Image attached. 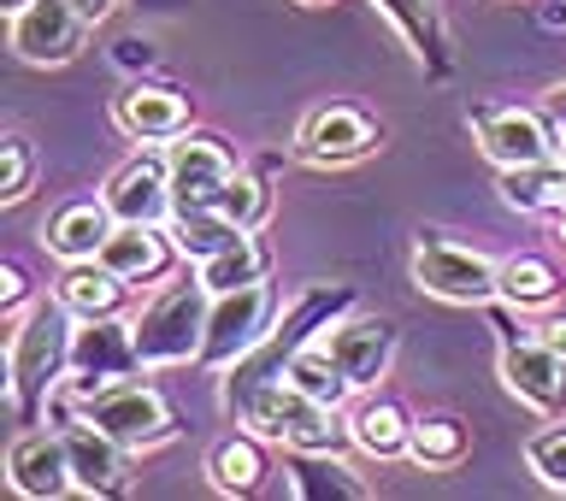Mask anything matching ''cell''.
<instances>
[{"mask_svg":"<svg viewBox=\"0 0 566 501\" xmlns=\"http://www.w3.org/2000/svg\"><path fill=\"white\" fill-rule=\"evenodd\" d=\"M242 425L260 431L265 442H277V449H290V455H336L348 442L343 407L313 401L307 389L290 384V378L248 384L242 389Z\"/></svg>","mask_w":566,"mask_h":501,"instance_id":"6da1fadb","label":"cell"},{"mask_svg":"<svg viewBox=\"0 0 566 501\" xmlns=\"http://www.w3.org/2000/svg\"><path fill=\"white\" fill-rule=\"evenodd\" d=\"M71 313L60 301H42V307H30L18 325L7 331V407L18 419H35V407H42L53 389L65 384V366H71Z\"/></svg>","mask_w":566,"mask_h":501,"instance_id":"7a4b0ae2","label":"cell"},{"mask_svg":"<svg viewBox=\"0 0 566 501\" xmlns=\"http://www.w3.org/2000/svg\"><path fill=\"white\" fill-rule=\"evenodd\" d=\"M207 313H212V290L201 283V272L166 283V290H159L148 307L130 319L136 366H142V372H159V366H189V361H201Z\"/></svg>","mask_w":566,"mask_h":501,"instance_id":"3957f363","label":"cell"},{"mask_svg":"<svg viewBox=\"0 0 566 501\" xmlns=\"http://www.w3.org/2000/svg\"><path fill=\"white\" fill-rule=\"evenodd\" d=\"M65 389V384H60ZM71 396V414H83L88 425H101L113 442H124L130 455H148L159 449V442H171L177 437V414H171V401L159 396L154 384H136V378H106L95 389H77L71 384L65 389Z\"/></svg>","mask_w":566,"mask_h":501,"instance_id":"277c9868","label":"cell"},{"mask_svg":"<svg viewBox=\"0 0 566 501\" xmlns=\"http://www.w3.org/2000/svg\"><path fill=\"white\" fill-rule=\"evenodd\" d=\"M413 283L419 295L442 301V307H490V301H502V265L478 254V248H460L442 237H424L413 248Z\"/></svg>","mask_w":566,"mask_h":501,"instance_id":"5b68a950","label":"cell"},{"mask_svg":"<svg viewBox=\"0 0 566 501\" xmlns=\"http://www.w3.org/2000/svg\"><path fill=\"white\" fill-rule=\"evenodd\" d=\"M272 343V290L260 283H242L230 295H212L207 313V343H201V366L207 372H230L242 366L248 354H260Z\"/></svg>","mask_w":566,"mask_h":501,"instance_id":"8992f818","label":"cell"},{"mask_svg":"<svg viewBox=\"0 0 566 501\" xmlns=\"http://www.w3.org/2000/svg\"><path fill=\"white\" fill-rule=\"evenodd\" d=\"M378 118L360 113L348 101H331V106H313L295 131V159H307L318 171H343V166H360L366 154H378Z\"/></svg>","mask_w":566,"mask_h":501,"instance_id":"52a82bcc","label":"cell"},{"mask_svg":"<svg viewBox=\"0 0 566 501\" xmlns=\"http://www.w3.org/2000/svg\"><path fill=\"white\" fill-rule=\"evenodd\" d=\"M472 142H478V154H484L495 171L537 166V159H555L560 154L555 118L525 113V106H478V113H472Z\"/></svg>","mask_w":566,"mask_h":501,"instance_id":"ba28073f","label":"cell"},{"mask_svg":"<svg viewBox=\"0 0 566 501\" xmlns=\"http://www.w3.org/2000/svg\"><path fill=\"white\" fill-rule=\"evenodd\" d=\"M95 30L71 0H30L7 18V42L24 65H71L83 53V35Z\"/></svg>","mask_w":566,"mask_h":501,"instance_id":"9c48e42d","label":"cell"},{"mask_svg":"<svg viewBox=\"0 0 566 501\" xmlns=\"http://www.w3.org/2000/svg\"><path fill=\"white\" fill-rule=\"evenodd\" d=\"M7 490L24 495V501H60V495L77 490V478H71L65 431H42V425L18 431L7 442Z\"/></svg>","mask_w":566,"mask_h":501,"instance_id":"30bf717a","label":"cell"},{"mask_svg":"<svg viewBox=\"0 0 566 501\" xmlns=\"http://www.w3.org/2000/svg\"><path fill=\"white\" fill-rule=\"evenodd\" d=\"M318 343H325V354L348 372L354 389H378L389 378V361H396V325L378 319V313L336 319V325L318 331Z\"/></svg>","mask_w":566,"mask_h":501,"instance_id":"8fae6325","label":"cell"},{"mask_svg":"<svg viewBox=\"0 0 566 501\" xmlns=\"http://www.w3.org/2000/svg\"><path fill=\"white\" fill-rule=\"evenodd\" d=\"M166 166H171V207H219V195L237 177V154L219 136H177L166 142Z\"/></svg>","mask_w":566,"mask_h":501,"instance_id":"7c38bea8","label":"cell"},{"mask_svg":"<svg viewBox=\"0 0 566 501\" xmlns=\"http://www.w3.org/2000/svg\"><path fill=\"white\" fill-rule=\"evenodd\" d=\"M502 384L531 414L566 419V354H555L543 336H513L502 348Z\"/></svg>","mask_w":566,"mask_h":501,"instance_id":"4fadbf2b","label":"cell"},{"mask_svg":"<svg viewBox=\"0 0 566 501\" xmlns=\"http://www.w3.org/2000/svg\"><path fill=\"white\" fill-rule=\"evenodd\" d=\"M101 201L113 207V219L166 225V219H171V166H166V154H154V148L130 154V159H124V166L101 184Z\"/></svg>","mask_w":566,"mask_h":501,"instance_id":"5bb4252c","label":"cell"},{"mask_svg":"<svg viewBox=\"0 0 566 501\" xmlns=\"http://www.w3.org/2000/svg\"><path fill=\"white\" fill-rule=\"evenodd\" d=\"M65 449H71V478H77V490L83 495H124L130 490V449H124V442H113L101 431V425H88L83 414H71L65 425Z\"/></svg>","mask_w":566,"mask_h":501,"instance_id":"9a60e30c","label":"cell"},{"mask_svg":"<svg viewBox=\"0 0 566 501\" xmlns=\"http://www.w3.org/2000/svg\"><path fill=\"white\" fill-rule=\"evenodd\" d=\"M113 124L142 148H159V142H177L189 131V95H177L166 83H136L113 101Z\"/></svg>","mask_w":566,"mask_h":501,"instance_id":"2e32d148","label":"cell"},{"mask_svg":"<svg viewBox=\"0 0 566 501\" xmlns=\"http://www.w3.org/2000/svg\"><path fill=\"white\" fill-rule=\"evenodd\" d=\"M71 366L83 372L77 389H95L106 378H124V372L136 366L130 325H118V319H77V336H71Z\"/></svg>","mask_w":566,"mask_h":501,"instance_id":"e0dca14e","label":"cell"},{"mask_svg":"<svg viewBox=\"0 0 566 501\" xmlns=\"http://www.w3.org/2000/svg\"><path fill=\"white\" fill-rule=\"evenodd\" d=\"M113 207L106 201H71L60 207L53 219L42 225V248L60 265H77V260H101V242L113 237Z\"/></svg>","mask_w":566,"mask_h":501,"instance_id":"ac0fdd59","label":"cell"},{"mask_svg":"<svg viewBox=\"0 0 566 501\" xmlns=\"http://www.w3.org/2000/svg\"><path fill=\"white\" fill-rule=\"evenodd\" d=\"M171 230L166 225H130V219H118L113 225V237L101 242V265H113V272L124 283H148L166 272V254H171Z\"/></svg>","mask_w":566,"mask_h":501,"instance_id":"d6986e66","label":"cell"},{"mask_svg":"<svg viewBox=\"0 0 566 501\" xmlns=\"http://www.w3.org/2000/svg\"><path fill=\"white\" fill-rule=\"evenodd\" d=\"M53 301H60L71 319H118L124 301H130V283H124L113 265H101V260H77V265H65L60 295Z\"/></svg>","mask_w":566,"mask_h":501,"instance_id":"ffe728a7","label":"cell"},{"mask_svg":"<svg viewBox=\"0 0 566 501\" xmlns=\"http://www.w3.org/2000/svg\"><path fill=\"white\" fill-rule=\"evenodd\" d=\"M265 437L260 431H230L207 449V484L219 495H254L265 484Z\"/></svg>","mask_w":566,"mask_h":501,"instance_id":"44dd1931","label":"cell"},{"mask_svg":"<svg viewBox=\"0 0 566 501\" xmlns=\"http://www.w3.org/2000/svg\"><path fill=\"white\" fill-rule=\"evenodd\" d=\"M407 437H413V419H407L401 401H389V396H366L348 414V442L366 460H401L407 455Z\"/></svg>","mask_w":566,"mask_h":501,"instance_id":"7402d4cb","label":"cell"},{"mask_svg":"<svg viewBox=\"0 0 566 501\" xmlns=\"http://www.w3.org/2000/svg\"><path fill=\"white\" fill-rule=\"evenodd\" d=\"M472 455V431L460 414H419L413 437H407V460L424 472H454L460 460Z\"/></svg>","mask_w":566,"mask_h":501,"instance_id":"603a6c76","label":"cell"},{"mask_svg":"<svg viewBox=\"0 0 566 501\" xmlns=\"http://www.w3.org/2000/svg\"><path fill=\"white\" fill-rule=\"evenodd\" d=\"M502 201L513 212H560L566 207V159H537V166H507L495 177Z\"/></svg>","mask_w":566,"mask_h":501,"instance_id":"cb8c5ba5","label":"cell"},{"mask_svg":"<svg viewBox=\"0 0 566 501\" xmlns=\"http://www.w3.org/2000/svg\"><path fill=\"white\" fill-rule=\"evenodd\" d=\"M166 230H171L177 254L195 260V265H201L207 254H219L224 242H237V237H242V225H237V219H224L219 207H171Z\"/></svg>","mask_w":566,"mask_h":501,"instance_id":"d4e9b609","label":"cell"},{"mask_svg":"<svg viewBox=\"0 0 566 501\" xmlns=\"http://www.w3.org/2000/svg\"><path fill=\"white\" fill-rule=\"evenodd\" d=\"M283 378L290 384H301L313 401H325V407H348V396H354V384H348V372L325 354V343H301V348H290V361H283Z\"/></svg>","mask_w":566,"mask_h":501,"instance_id":"484cf974","label":"cell"},{"mask_svg":"<svg viewBox=\"0 0 566 501\" xmlns=\"http://www.w3.org/2000/svg\"><path fill=\"white\" fill-rule=\"evenodd\" d=\"M555 295H560V272H555L543 254H513V260H502V301H507V307L543 313V307H555Z\"/></svg>","mask_w":566,"mask_h":501,"instance_id":"4316f807","label":"cell"},{"mask_svg":"<svg viewBox=\"0 0 566 501\" xmlns=\"http://www.w3.org/2000/svg\"><path fill=\"white\" fill-rule=\"evenodd\" d=\"M195 272H201V283H207L212 295H230V290H242V283H260L265 278V248L254 242V230H242L237 242H224L219 254H207Z\"/></svg>","mask_w":566,"mask_h":501,"instance_id":"83f0119b","label":"cell"},{"mask_svg":"<svg viewBox=\"0 0 566 501\" xmlns=\"http://www.w3.org/2000/svg\"><path fill=\"white\" fill-rule=\"evenodd\" d=\"M378 12L396 24V35L419 60H437L442 48V24H437V0H378Z\"/></svg>","mask_w":566,"mask_h":501,"instance_id":"f1b7e54d","label":"cell"},{"mask_svg":"<svg viewBox=\"0 0 566 501\" xmlns=\"http://www.w3.org/2000/svg\"><path fill=\"white\" fill-rule=\"evenodd\" d=\"M219 212L224 219H237L242 230H260L272 219V184H265L260 171H237L230 177V189L219 195Z\"/></svg>","mask_w":566,"mask_h":501,"instance_id":"f546056e","label":"cell"},{"mask_svg":"<svg viewBox=\"0 0 566 501\" xmlns=\"http://www.w3.org/2000/svg\"><path fill=\"white\" fill-rule=\"evenodd\" d=\"M0 159H7V171H0V201L7 207H24L30 189H35V142L24 131H7L0 142Z\"/></svg>","mask_w":566,"mask_h":501,"instance_id":"4dcf8cb0","label":"cell"},{"mask_svg":"<svg viewBox=\"0 0 566 501\" xmlns=\"http://www.w3.org/2000/svg\"><path fill=\"white\" fill-rule=\"evenodd\" d=\"M525 467L543 490L566 495V425H548V431H537L525 442Z\"/></svg>","mask_w":566,"mask_h":501,"instance_id":"1f68e13d","label":"cell"},{"mask_svg":"<svg viewBox=\"0 0 566 501\" xmlns=\"http://www.w3.org/2000/svg\"><path fill=\"white\" fill-rule=\"evenodd\" d=\"M24 301H30V278H24V265H18V260H7V265H0V307H7V331L30 313Z\"/></svg>","mask_w":566,"mask_h":501,"instance_id":"d6a6232c","label":"cell"},{"mask_svg":"<svg viewBox=\"0 0 566 501\" xmlns=\"http://www.w3.org/2000/svg\"><path fill=\"white\" fill-rule=\"evenodd\" d=\"M531 336H543V343L555 348V354H566V313H543V319H537V331H531Z\"/></svg>","mask_w":566,"mask_h":501,"instance_id":"836d02e7","label":"cell"},{"mask_svg":"<svg viewBox=\"0 0 566 501\" xmlns=\"http://www.w3.org/2000/svg\"><path fill=\"white\" fill-rule=\"evenodd\" d=\"M543 113L555 118V131H566V83H555V88L543 95Z\"/></svg>","mask_w":566,"mask_h":501,"instance_id":"e575fe53","label":"cell"},{"mask_svg":"<svg viewBox=\"0 0 566 501\" xmlns=\"http://www.w3.org/2000/svg\"><path fill=\"white\" fill-rule=\"evenodd\" d=\"M71 7H77L88 24H106V12H113V0H71Z\"/></svg>","mask_w":566,"mask_h":501,"instance_id":"d590c367","label":"cell"},{"mask_svg":"<svg viewBox=\"0 0 566 501\" xmlns=\"http://www.w3.org/2000/svg\"><path fill=\"white\" fill-rule=\"evenodd\" d=\"M555 242H560V248H566V207H560V212H555Z\"/></svg>","mask_w":566,"mask_h":501,"instance_id":"8d00e7d4","label":"cell"},{"mask_svg":"<svg viewBox=\"0 0 566 501\" xmlns=\"http://www.w3.org/2000/svg\"><path fill=\"white\" fill-rule=\"evenodd\" d=\"M24 7H30V0H0V12H7V18H12V12H24Z\"/></svg>","mask_w":566,"mask_h":501,"instance_id":"74e56055","label":"cell"},{"mask_svg":"<svg viewBox=\"0 0 566 501\" xmlns=\"http://www.w3.org/2000/svg\"><path fill=\"white\" fill-rule=\"evenodd\" d=\"M301 7H331V0H301Z\"/></svg>","mask_w":566,"mask_h":501,"instance_id":"f35d334b","label":"cell"},{"mask_svg":"<svg viewBox=\"0 0 566 501\" xmlns=\"http://www.w3.org/2000/svg\"><path fill=\"white\" fill-rule=\"evenodd\" d=\"M560 154H566V131H560Z\"/></svg>","mask_w":566,"mask_h":501,"instance_id":"ab89813d","label":"cell"}]
</instances>
